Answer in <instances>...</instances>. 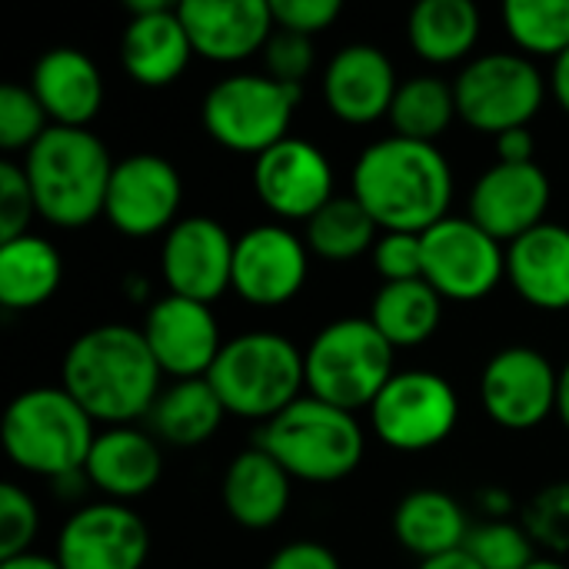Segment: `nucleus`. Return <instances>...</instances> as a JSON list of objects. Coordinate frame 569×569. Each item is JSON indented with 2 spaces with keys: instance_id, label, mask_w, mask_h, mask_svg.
Segmentation results:
<instances>
[{
  "instance_id": "1",
  "label": "nucleus",
  "mask_w": 569,
  "mask_h": 569,
  "mask_svg": "<svg viewBox=\"0 0 569 569\" xmlns=\"http://www.w3.org/2000/svg\"><path fill=\"white\" fill-rule=\"evenodd\" d=\"M353 197L387 233H427L447 220L453 170L437 143L393 133L360 153L353 167Z\"/></svg>"
},
{
  "instance_id": "2",
  "label": "nucleus",
  "mask_w": 569,
  "mask_h": 569,
  "mask_svg": "<svg viewBox=\"0 0 569 569\" xmlns=\"http://www.w3.org/2000/svg\"><path fill=\"white\" fill-rule=\"evenodd\" d=\"M160 367L143 330L107 323L80 333L63 357V390L90 420L130 423L160 400Z\"/></svg>"
},
{
  "instance_id": "3",
  "label": "nucleus",
  "mask_w": 569,
  "mask_h": 569,
  "mask_svg": "<svg viewBox=\"0 0 569 569\" xmlns=\"http://www.w3.org/2000/svg\"><path fill=\"white\" fill-rule=\"evenodd\" d=\"M37 213L63 230L93 223L107 210L113 160L97 133L77 127H50L30 150L23 167Z\"/></svg>"
},
{
  "instance_id": "4",
  "label": "nucleus",
  "mask_w": 569,
  "mask_h": 569,
  "mask_svg": "<svg viewBox=\"0 0 569 569\" xmlns=\"http://www.w3.org/2000/svg\"><path fill=\"white\" fill-rule=\"evenodd\" d=\"M0 440L20 470L57 483L83 473L97 437L93 420L63 387H37L7 407Z\"/></svg>"
},
{
  "instance_id": "5",
  "label": "nucleus",
  "mask_w": 569,
  "mask_h": 569,
  "mask_svg": "<svg viewBox=\"0 0 569 569\" xmlns=\"http://www.w3.org/2000/svg\"><path fill=\"white\" fill-rule=\"evenodd\" d=\"M207 380L227 413L270 423L300 400V387H307V367L303 353L287 337L243 333L223 343Z\"/></svg>"
},
{
  "instance_id": "6",
  "label": "nucleus",
  "mask_w": 569,
  "mask_h": 569,
  "mask_svg": "<svg viewBox=\"0 0 569 569\" xmlns=\"http://www.w3.org/2000/svg\"><path fill=\"white\" fill-rule=\"evenodd\" d=\"M257 447L267 450L293 480L337 483L360 467L363 430L353 413L310 397L273 417L257 433Z\"/></svg>"
},
{
  "instance_id": "7",
  "label": "nucleus",
  "mask_w": 569,
  "mask_h": 569,
  "mask_svg": "<svg viewBox=\"0 0 569 569\" xmlns=\"http://www.w3.org/2000/svg\"><path fill=\"white\" fill-rule=\"evenodd\" d=\"M307 387L317 400L347 413L373 407L393 380V347L363 317L333 320L303 353Z\"/></svg>"
},
{
  "instance_id": "8",
  "label": "nucleus",
  "mask_w": 569,
  "mask_h": 569,
  "mask_svg": "<svg viewBox=\"0 0 569 569\" xmlns=\"http://www.w3.org/2000/svg\"><path fill=\"white\" fill-rule=\"evenodd\" d=\"M297 103L300 87L277 83L267 73H237L207 90L200 117L220 147L260 157L287 140Z\"/></svg>"
},
{
  "instance_id": "9",
  "label": "nucleus",
  "mask_w": 569,
  "mask_h": 569,
  "mask_svg": "<svg viewBox=\"0 0 569 569\" xmlns=\"http://www.w3.org/2000/svg\"><path fill=\"white\" fill-rule=\"evenodd\" d=\"M457 113L480 133L527 127L547 97V80L523 53H483L453 83Z\"/></svg>"
},
{
  "instance_id": "10",
  "label": "nucleus",
  "mask_w": 569,
  "mask_h": 569,
  "mask_svg": "<svg viewBox=\"0 0 569 569\" xmlns=\"http://www.w3.org/2000/svg\"><path fill=\"white\" fill-rule=\"evenodd\" d=\"M377 437L403 453L430 450L443 443L460 417V400L450 380L430 370L393 373L383 393L370 407Z\"/></svg>"
},
{
  "instance_id": "11",
  "label": "nucleus",
  "mask_w": 569,
  "mask_h": 569,
  "mask_svg": "<svg viewBox=\"0 0 569 569\" xmlns=\"http://www.w3.org/2000/svg\"><path fill=\"white\" fill-rule=\"evenodd\" d=\"M507 273L503 247L470 217H447L423 233V280L453 303H473Z\"/></svg>"
},
{
  "instance_id": "12",
  "label": "nucleus",
  "mask_w": 569,
  "mask_h": 569,
  "mask_svg": "<svg viewBox=\"0 0 569 569\" xmlns=\"http://www.w3.org/2000/svg\"><path fill=\"white\" fill-rule=\"evenodd\" d=\"M480 397L493 423L523 433L540 427L557 410L560 373L540 350L507 347L487 363Z\"/></svg>"
},
{
  "instance_id": "13",
  "label": "nucleus",
  "mask_w": 569,
  "mask_h": 569,
  "mask_svg": "<svg viewBox=\"0 0 569 569\" xmlns=\"http://www.w3.org/2000/svg\"><path fill=\"white\" fill-rule=\"evenodd\" d=\"M233 253L237 240L223 223L210 217H183L167 230L160 267L173 297L213 303L227 287H233Z\"/></svg>"
},
{
  "instance_id": "14",
  "label": "nucleus",
  "mask_w": 569,
  "mask_h": 569,
  "mask_svg": "<svg viewBox=\"0 0 569 569\" xmlns=\"http://www.w3.org/2000/svg\"><path fill=\"white\" fill-rule=\"evenodd\" d=\"M253 190L283 220H310L333 200V167L307 140L287 137L253 163Z\"/></svg>"
},
{
  "instance_id": "15",
  "label": "nucleus",
  "mask_w": 569,
  "mask_h": 569,
  "mask_svg": "<svg viewBox=\"0 0 569 569\" xmlns=\"http://www.w3.org/2000/svg\"><path fill=\"white\" fill-rule=\"evenodd\" d=\"M180 197L183 183L167 157L130 153L120 163H113L103 213L127 237H153L173 223Z\"/></svg>"
},
{
  "instance_id": "16",
  "label": "nucleus",
  "mask_w": 569,
  "mask_h": 569,
  "mask_svg": "<svg viewBox=\"0 0 569 569\" xmlns=\"http://www.w3.org/2000/svg\"><path fill=\"white\" fill-rule=\"evenodd\" d=\"M150 553L143 520L117 503L77 510L57 540L63 569H140Z\"/></svg>"
},
{
  "instance_id": "17",
  "label": "nucleus",
  "mask_w": 569,
  "mask_h": 569,
  "mask_svg": "<svg viewBox=\"0 0 569 569\" xmlns=\"http://www.w3.org/2000/svg\"><path fill=\"white\" fill-rule=\"evenodd\" d=\"M143 340L157 367L173 380H200L217 363L223 343L220 327L207 303L163 297L150 307L143 323Z\"/></svg>"
},
{
  "instance_id": "18",
  "label": "nucleus",
  "mask_w": 569,
  "mask_h": 569,
  "mask_svg": "<svg viewBox=\"0 0 569 569\" xmlns=\"http://www.w3.org/2000/svg\"><path fill=\"white\" fill-rule=\"evenodd\" d=\"M550 207V180L537 163H493L470 190V220L497 243L537 230Z\"/></svg>"
},
{
  "instance_id": "19",
  "label": "nucleus",
  "mask_w": 569,
  "mask_h": 569,
  "mask_svg": "<svg viewBox=\"0 0 569 569\" xmlns=\"http://www.w3.org/2000/svg\"><path fill=\"white\" fill-rule=\"evenodd\" d=\"M307 280V247L287 227L263 223L237 240L233 290L253 307L290 303Z\"/></svg>"
},
{
  "instance_id": "20",
  "label": "nucleus",
  "mask_w": 569,
  "mask_h": 569,
  "mask_svg": "<svg viewBox=\"0 0 569 569\" xmlns=\"http://www.w3.org/2000/svg\"><path fill=\"white\" fill-rule=\"evenodd\" d=\"M177 13L193 53L213 63L247 60L273 37V13L263 0H183Z\"/></svg>"
},
{
  "instance_id": "21",
  "label": "nucleus",
  "mask_w": 569,
  "mask_h": 569,
  "mask_svg": "<svg viewBox=\"0 0 569 569\" xmlns=\"http://www.w3.org/2000/svg\"><path fill=\"white\" fill-rule=\"evenodd\" d=\"M400 83L390 57L373 43H350L333 53L323 70V97L333 117L343 123H373L390 117Z\"/></svg>"
},
{
  "instance_id": "22",
  "label": "nucleus",
  "mask_w": 569,
  "mask_h": 569,
  "mask_svg": "<svg viewBox=\"0 0 569 569\" xmlns=\"http://www.w3.org/2000/svg\"><path fill=\"white\" fill-rule=\"evenodd\" d=\"M33 97L53 120V127H77L87 130V123L97 117L103 103V80L97 63L77 50V47H53L47 50L30 80Z\"/></svg>"
},
{
  "instance_id": "23",
  "label": "nucleus",
  "mask_w": 569,
  "mask_h": 569,
  "mask_svg": "<svg viewBox=\"0 0 569 569\" xmlns=\"http://www.w3.org/2000/svg\"><path fill=\"white\" fill-rule=\"evenodd\" d=\"M507 277L537 310H569V230L540 223L507 250Z\"/></svg>"
},
{
  "instance_id": "24",
  "label": "nucleus",
  "mask_w": 569,
  "mask_h": 569,
  "mask_svg": "<svg viewBox=\"0 0 569 569\" xmlns=\"http://www.w3.org/2000/svg\"><path fill=\"white\" fill-rule=\"evenodd\" d=\"M163 457L153 437L133 427H113L93 440L83 477L113 500H133L160 483Z\"/></svg>"
},
{
  "instance_id": "25",
  "label": "nucleus",
  "mask_w": 569,
  "mask_h": 569,
  "mask_svg": "<svg viewBox=\"0 0 569 569\" xmlns=\"http://www.w3.org/2000/svg\"><path fill=\"white\" fill-rule=\"evenodd\" d=\"M193 57L187 27L177 13V7H167L160 13L130 17L123 37H120V60L123 70L140 87H167L173 83Z\"/></svg>"
},
{
  "instance_id": "26",
  "label": "nucleus",
  "mask_w": 569,
  "mask_h": 569,
  "mask_svg": "<svg viewBox=\"0 0 569 569\" xmlns=\"http://www.w3.org/2000/svg\"><path fill=\"white\" fill-rule=\"evenodd\" d=\"M290 473L260 447L233 457L223 477V507L247 530L280 523L290 507Z\"/></svg>"
},
{
  "instance_id": "27",
  "label": "nucleus",
  "mask_w": 569,
  "mask_h": 569,
  "mask_svg": "<svg viewBox=\"0 0 569 569\" xmlns=\"http://www.w3.org/2000/svg\"><path fill=\"white\" fill-rule=\"evenodd\" d=\"M393 533L420 560H433L467 547L470 523L460 503L443 490H413L397 503Z\"/></svg>"
},
{
  "instance_id": "28",
  "label": "nucleus",
  "mask_w": 569,
  "mask_h": 569,
  "mask_svg": "<svg viewBox=\"0 0 569 569\" xmlns=\"http://www.w3.org/2000/svg\"><path fill=\"white\" fill-rule=\"evenodd\" d=\"M63 277L57 247L43 237H17L0 243V303L3 310H33L47 303Z\"/></svg>"
},
{
  "instance_id": "29",
  "label": "nucleus",
  "mask_w": 569,
  "mask_h": 569,
  "mask_svg": "<svg viewBox=\"0 0 569 569\" xmlns=\"http://www.w3.org/2000/svg\"><path fill=\"white\" fill-rule=\"evenodd\" d=\"M407 33L420 60L457 63L480 37V10L470 0H423L410 10Z\"/></svg>"
},
{
  "instance_id": "30",
  "label": "nucleus",
  "mask_w": 569,
  "mask_h": 569,
  "mask_svg": "<svg viewBox=\"0 0 569 569\" xmlns=\"http://www.w3.org/2000/svg\"><path fill=\"white\" fill-rule=\"evenodd\" d=\"M443 317V297L427 280H403L383 283L373 297L370 323L397 347H420L427 343Z\"/></svg>"
},
{
  "instance_id": "31",
  "label": "nucleus",
  "mask_w": 569,
  "mask_h": 569,
  "mask_svg": "<svg viewBox=\"0 0 569 569\" xmlns=\"http://www.w3.org/2000/svg\"><path fill=\"white\" fill-rule=\"evenodd\" d=\"M223 403L207 377L177 380L150 410V427L160 440L173 447H197L210 440L223 423Z\"/></svg>"
},
{
  "instance_id": "32",
  "label": "nucleus",
  "mask_w": 569,
  "mask_h": 569,
  "mask_svg": "<svg viewBox=\"0 0 569 569\" xmlns=\"http://www.w3.org/2000/svg\"><path fill=\"white\" fill-rule=\"evenodd\" d=\"M457 113V97L453 87L440 77H410L400 83L393 107H390V123L397 137L403 140H420V143H437L450 120Z\"/></svg>"
},
{
  "instance_id": "33",
  "label": "nucleus",
  "mask_w": 569,
  "mask_h": 569,
  "mask_svg": "<svg viewBox=\"0 0 569 569\" xmlns=\"http://www.w3.org/2000/svg\"><path fill=\"white\" fill-rule=\"evenodd\" d=\"M377 223L357 197H333L317 217L307 220V247L333 263L353 260L373 247Z\"/></svg>"
},
{
  "instance_id": "34",
  "label": "nucleus",
  "mask_w": 569,
  "mask_h": 569,
  "mask_svg": "<svg viewBox=\"0 0 569 569\" xmlns=\"http://www.w3.org/2000/svg\"><path fill=\"white\" fill-rule=\"evenodd\" d=\"M503 23L527 53L560 57L569 50V0H510L503 3Z\"/></svg>"
},
{
  "instance_id": "35",
  "label": "nucleus",
  "mask_w": 569,
  "mask_h": 569,
  "mask_svg": "<svg viewBox=\"0 0 569 569\" xmlns=\"http://www.w3.org/2000/svg\"><path fill=\"white\" fill-rule=\"evenodd\" d=\"M483 569H530L533 567V540L523 523L510 520H487L483 527L470 530L463 547Z\"/></svg>"
},
{
  "instance_id": "36",
  "label": "nucleus",
  "mask_w": 569,
  "mask_h": 569,
  "mask_svg": "<svg viewBox=\"0 0 569 569\" xmlns=\"http://www.w3.org/2000/svg\"><path fill=\"white\" fill-rule=\"evenodd\" d=\"M47 110L33 97V90L7 83L0 87V147L7 153L13 150H30L50 127H47Z\"/></svg>"
},
{
  "instance_id": "37",
  "label": "nucleus",
  "mask_w": 569,
  "mask_h": 569,
  "mask_svg": "<svg viewBox=\"0 0 569 569\" xmlns=\"http://www.w3.org/2000/svg\"><path fill=\"white\" fill-rule=\"evenodd\" d=\"M523 530L533 543L567 553L569 550V480L543 487L527 507H523Z\"/></svg>"
},
{
  "instance_id": "38",
  "label": "nucleus",
  "mask_w": 569,
  "mask_h": 569,
  "mask_svg": "<svg viewBox=\"0 0 569 569\" xmlns=\"http://www.w3.org/2000/svg\"><path fill=\"white\" fill-rule=\"evenodd\" d=\"M37 530H40V513L30 493L13 483H3L0 487V563L23 557L27 547L37 540Z\"/></svg>"
},
{
  "instance_id": "39",
  "label": "nucleus",
  "mask_w": 569,
  "mask_h": 569,
  "mask_svg": "<svg viewBox=\"0 0 569 569\" xmlns=\"http://www.w3.org/2000/svg\"><path fill=\"white\" fill-rule=\"evenodd\" d=\"M37 213V200L23 167L3 160L0 163V243L27 237V223Z\"/></svg>"
},
{
  "instance_id": "40",
  "label": "nucleus",
  "mask_w": 569,
  "mask_h": 569,
  "mask_svg": "<svg viewBox=\"0 0 569 569\" xmlns=\"http://www.w3.org/2000/svg\"><path fill=\"white\" fill-rule=\"evenodd\" d=\"M263 63H267V77H273L277 83L300 87L313 70V43L310 37L277 30L263 47Z\"/></svg>"
},
{
  "instance_id": "41",
  "label": "nucleus",
  "mask_w": 569,
  "mask_h": 569,
  "mask_svg": "<svg viewBox=\"0 0 569 569\" xmlns=\"http://www.w3.org/2000/svg\"><path fill=\"white\" fill-rule=\"evenodd\" d=\"M373 263L387 283L423 280V233H383L373 247Z\"/></svg>"
},
{
  "instance_id": "42",
  "label": "nucleus",
  "mask_w": 569,
  "mask_h": 569,
  "mask_svg": "<svg viewBox=\"0 0 569 569\" xmlns=\"http://www.w3.org/2000/svg\"><path fill=\"white\" fill-rule=\"evenodd\" d=\"M340 10L343 7L337 0H270L273 23L300 37H313L327 30L340 17Z\"/></svg>"
},
{
  "instance_id": "43",
  "label": "nucleus",
  "mask_w": 569,
  "mask_h": 569,
  "mask_svg": "<svg viewBox=\"0 0 569 569\" xmlns=\"http://www.w3.org/2000/svg\"><path fill=\"white\" fill-rule=\"evenodd\" d=\"M267 569H340V563L320 543H290V547L273 553Z\"/></svg>"
},
{
  "instance_id": "44",
  "label": "nucleus",
  "mask_w": 569,
  "mask_h": 569,
  "mask_svg": "<svg viewBox=\"0 0 569 569\" xmlns=\"http://www.w3.org/2000/svg\"><path fill=\"white\" fill-rule=\"evenodd\" d=\"M537 140L530 127H517L497 137V163H533Z\"/></svg>"
},
{
  "instance_id": "45",
  "label": "nucleus",
  "mask_w": 569,
  "mask_h": 569,
  "mask_svg": "<svg viewBox=\"0 0 569 569\" xmlns=\"http://www.w3.org/2000/svg\"><path fill=\"white\" fill-rule=\"evenodd\" d=\"M550 87H553V97L560 100V107L569 113V50H563L557 60H553V77H550Z\"/></svg>"
},
{
  "instance_id": "46",
  "label": "nucleus",
  "mask_w": 569,
  "mask_h": 569,
  "mask_svg": "<svg viewBox=\"0 0 569 569\" xmlns=\"http://www.w3.org/2000/svg\"><path fill=\"white\" fill-rule=\"evenodd\" d=\"M417 569H483L467 550H453V553H443V557H433V560H423Z\"/></svg>"
},
{
  "instance_id": "47",
  "label": "nucleus",
  "mask_w": 569,
  "mask_h": 569,
  "mask_svg": "<svg viewBox=\"0 0 569 569\" xmlns=\"http://www.w3.org/2000/svg\"><path fill=\"white\" fill-rule=\"evenodd\" d=\"M0 569H63L57 560L50 557H40V553H23V557H13V560H3Z\"/></svg>"
},
{
  "instance_id": "48",
  "label": "nucleus",
  "mask_w": 569,
  "mask_h": 569,
  "mask_svg": "<svg viewBox=\"0 0 569 569\" xmlns=\"http://www.w3.org/2000/svg\"><path fill=\"white\" fill-rule=\"evenodd\" d=\"M480 503L493 513V520H507L510 493H503V490H483V493H480Z\"/></svg>"
},
{
  "instance_id": "49",
  "label": "nucleus",
  "mask_w": 569,
  "mask_h": 569,
  "mask_svg": "<svg viewBox=\"0 0 569 569\" xmlns=\"http://www.w3.org/2000/svg\"><path fill=\"white\" fill-rule=\"evenodd\" d=\"M167 7H173V3H167V0H127V10H130V17L160 13V10H167Z\"/></svg>"
},
{
  "instance_id": "50",
  "label": "nucleus",
  "mask_w": 569,
  "mask_h": 569,
  "mask_svg": "<svg viewBox=\"0 0 569 569\" xmlns=\"http://www.w3.org/2000/svg\"><path fill=\"white\" fill-rule=\"evenodd\" d=\"M557 413H560L563 427L569 430V363L563 367V373H560V397H557Z\"/></svg>"
},
{
  "instance_id": "51",
  "label": "nucleus",
  "mask_w": 569,
  "mask_h": 569,
  "mask_svg": "<svg viewBox=\"0 0 569 569\" xmlns=\"http://www.w3.org/2000/svg\"><path fill=\"white\" fill-rule=\"evenodd\" d=\"M127 290H130V293H127L130 300H143V290H147V283L137 277V280H127Z\"/></svg>"
},
{
  "instance_id": "52",
  "label": "nucleus",
  "mask_w": 569,
  "mask_h": 569,
  "mask_svg": "<svg viewBox=\"0 0 569 569\" xmlns=\"http://www.w3.org/2000/svg\"><path fill=\"white\" fill-rule=\"evenodd\" d=\"M530 569H567L563 563H553V560H533V567Z\"/></svg>"
}]
</instances>
